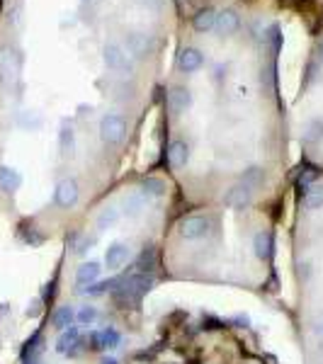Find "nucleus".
Returning a JSON list of instances; mask_svg holds the SVG:
<instances>
[{"label": "nucleus", "mask_w": 323, "mask_h": 364, "mask_svg": "<svg viewBox=\"0 0 323 364\" xmlns=\"http://www.w3.org/2000/svg\"><path fill=\"white\" fill-rule=\"evenodd\" d=\"M316 3H323V0H316Z\"/></svg>", "instance_id": "24"}, {"label": "nucleus", "mask_w": 323, "mask_h": 364, "mask_svg": "<svg viewBox=\"0 0 323 364\" xmlns=\"http://www.w3.org/2000/svg\"><path fill=\"white\" fill-rule=\"evenodd\" d=\"M209 228H211V219L207 214H190L178 224V233L185 240H199L207 236Z\"/></svg>", "instance_id": "3"}, {"label": "nucleus", "mask_w": 323, "mask_h": 364, "mask_svg": "<svg viewBox=\"0 0 323 364\" xmlns=\"http://www.w3.org/2000/svg\"><path fill=\"white\" fill-rule=\"evenodd\" d=\"M253 250H255V257H258V260H265V257H270V252H272V236H270L268 231L255 233V238H253Z\"/></svg>", "instance_id": "15"}, {"label": "nucleus", "mask_w": 323, "mask_h": 364, "mask_svg": "<svg viewBox=\"0 0 323 364\" xmlns=\"http://www.w3.org/2000/svg\"><path fill=\"white\" fill-rule=\"evenodd\" d=\"M129 260H132V248H129V243H125V240H115L105 250V265L110 269H122Z\"/></svg>", "instance_id": "7"}, {"label": "nucleus", "mask_w": 323, "mask_h": 364, "mask_svg": "<svg viewBox=\"0 0 323 364\" xmlns=\"http://www.w3.org/2000/svg\"><path fill=\"white\" fill-rule=\"evenodd\" d=\"M154 202L149 195H146L141 187H137V190H132V192H127L125 197H122V204H120V209H122V214L129 216V219H139L141 214H144L146 209H149V204Z\"/></svg>", "instance_id": "5"}, {"label": "nucleus", "mask_w": 323, "mask_h": 364, "mask_svg": "<svg viewBox=\"0 0 323 364\" xmlns=\"http://www.w3.org/2000/svg\"><path fill=\"white\" fill-rule=\"evenodd\" d=\"M22 185V175L10 166H0V190L3 192H15Z\"/></svg>", "instance_id": "14"}, {"label": "nucleus", "mask_w": 323, "mask_h": 364, "mask_svg": "<svg viewBox=\"0 0 323 364\" xmlns=\"http://www.w3.org/2000/svg\"><path fill=\"white\" fill-rule=\"evenodd\" d=\"M75 321V311L70 306H58L54 311V316H51V323H54L56 331H66V328L73 326Z\"/></svg>", "instance_id": "16"}, {"label": "nucleus", "mask_w": 323, "mask_h": 364, "mask_svg": "<svg viewBox=\"0 0 323 364\" xmlns=\"http://www.w3.org/2000/svg\"><path fill=\"white\" fill-rule=\"evenodd\" d=\"M302 204L307 211H321L323 209V180L311 182L307 190L302 192Z\"/></svg>", "instance_id": "8"}, {"label": "nucleus", "mask_w": 323, "mask_h": 364, "mask_svg": "<svg viewBox=\"0 0 323 364\" xmlns=\"http://www.w3.org/2000/svg\"><path fill=\"white\" fill-rule=\"evenodd\" d=\"M80 199V185L75 178H63L54 187V202L61 209H73Z\"/></svg>", "instance_id": "4"}, {"label": "nucleus", "mask_w": 323, "mask_h": 364, "mask_svg": "<svg viewBox=\"0 0 323 364\" xmlns=\"http://www.w3.org/2000/svg\"><path fill=\"white\" fill-rule=\"evenodd\" d=\"M100 272H102V265H100V262H95V260L83 262V265L75 269V282H78L80 287H90L100 279Z\"/></svg>", "instance_id": "9"}, {"label": "nucleus", "mask_w": 323, "mask_h": 364, "mask_svg": "<svg viewBox=\"0 0 323 364\" xmlns=\"http://www.w3.org/2000/svg\"><path fill=\"white\" fill-rule=\"evenodd\" d=\"M88 350L102 352V345H100V331H90V333H88Z\"/></svg>", "instance_id": "19"}, {"label": "nucleus", "mask_w": 323, "mask_h": 364, "mask_svg": "<svg viewBox=\"0 0 323 364\" xmlns=\"http://www.w3.org/2000/svg\"><path fill=\"white\" fill-rule=\"evenodd\" d=\"M92 245H95V238H90V236H85L83 240H80L78 245H75V252H78V255H85L88 250L92 248Z\"/></svg>", "instance_id": "20"}, {"label": "nucleus", "mask_w": 323, "mask_h": 364, "mask_svg": "<svg viewBox=\"0 0 323 364\" xmlns=\"http://www.w3.org/2000/svg\"><path fill=\"white\" fill-rule=\"evenodd\" d=\"M120 219H122V209L115 207V204H107V207L100 209V214L95 216V228L97 231H107V228H112Z\"/></svg>", "instance_id": "11"}, {"label": "nucleus", "mask_w": 323, "mask_h": 364, "mask_svg": "<svg viewBox=\"0 0 323 364\" xmlns=\"http://www.w3.org/2000/svg\"><path fill=\"white\" fill-rule=\"evenodd\" d=\"M100 345H102V350H115L122 345V333L117 331L115 326H107L100 331Z\"/></svg>", "instance_id": "17"}, {"label": "nucleus", "mask_w": 323, "mask_h": 364, "mask_svg": "<svg viewBox=\"0 0 323 364\" xmlns=\"http://www.w3.org/2000/svg\"><path fill=\"white\" fill-rule=\"evenodd\" d=\"M156 279L151 277V274H129L125 277V284L120 287V289L112 291V301L117 309H139L141 301H144V296L149 294L151 289H154Z\"/></svg>", "instance_id": "2"}, {"label": "nucleus", "mask_w": 323, "mask_h": 364, "mask_svg": "<svg viewBox=\"0 0 323 364\" xmlns=\"http://www.w3.org/2000/svg\"><path fill=\"white\" fill-rule=\"evenodd\" d=\"M97 318H100V311H97V306H90V304H88V306H83L78 311V314H75V321L80 323V326H95L97 323Z\"/></svg>", "instance_id": "18"}, {"label": "nucleus", "mask_w": 323, "mask_h": 364, "mask_svg": "<svg viewBox=\"0 0 323 364\" xmlns=\"http://www.w3.org/2000/svg\"><path fill=\"white\" fill-rule=\"evenodd\" d=\"M156 265H158V252H156L154 245H146V248L139 252L137 262H134V267H137V274H149V272H154Z\"/></svg>", "instance_id": "10"}, {"label": "nucleus", "mask_w": 323, "mask_h": 364, "mask_svg": "<svg viewBox=\"0 0 323 364\" xmlns=\"http://www.w3.org/2000/svg\"><path fill=\"white\" fill-rule=\"evenodd\" d=\"M299 92H302L299 141L309 151H323V27L309 44Z\"/></svg>", "instance_id": "1"}, {"label": "nucleus", "mask_w": 323, "mask_h": 364, "mask_svg": "<svg viewBox=\"0 0 323 364\" xmlns=\"http://www.w3.org/2000/svg\"><path fill=\"white\" fill-rule=\"evenodd\" d=\"M255 195L248 190V187L243 185H231L224 190V195H221V204H224L226 209H233V211H240L245 207H250L253 204Z\"/></svg>", "instance_id": "6"}, {"label": "nucleus", "mask_w": 323, "mask_h": 364, "mask_svg": "<svg viewBox=\"0 0 323 364\" xmlns=\"http://www.w3.org/2000/svg\"><path fill=\"white\" fill-rule=\"evenodd\" d=\"M100 364H120V362H117L115 357H102V362H100Z\"/></svg>", "instance_id": "22"}, {"label": "nucleus", "mask_w": 323, "mask_h": 364, "mask_svg": "<svg viewBox=\"0 0 323 364\" xmlns=\"http://www.w3.org/2000/svg\"><path fill=\"white\" fill-rule=\"evenodd\" d=\"M139 187H141V190H144L151 199H161L163 195H166V190H168L166 180L158 178V175H146V178H141Z\"/></svg>", "instance_id": "12"}, {"label": "nucleus", "mask_w": 323, "mask_h": 364, "mask_svg": "<svg viewBox=\"0 0 323 364\" xmlns=\"http://www.w3.org/2000/svg\"><path fill=\"white\" fill-rule=\"evenodd\" d=\"M78 340H80L78 326L66 328V331H61V338L56 340V352H61V355H70L75 345H78Z\"/></svg>", "instance_id": "13"}, {"label": "nucleus", "mask_w": 323, "mask_h": 364, "mask_svg": "<svg viewBox=\"0 0 323 364\" xmlns=\"http://www.w3.org/2000/svg\"><path fill=\"white\" fill-rule=\"evenodd\" d=\"M311 331H314L316 336L323 340V311H319V314H316L314 323H311Z\"/></svg>", "instance_id": "21"}, {"label": "nucleus", "mask_w": 323, "mask_h": 364, "mask_svg": "<svg viewBox=\"0 0 323 364\" xmlns=\"http://www.w3.org/2000/svg\"><path fill=\"white\" fill-rule=\"evenodd\" d=\"M319 350H321V352H323V340H321V348H319Z\"/></svg>", "instance_id": "23"}]
</instances>
